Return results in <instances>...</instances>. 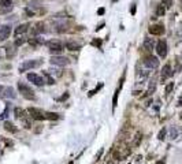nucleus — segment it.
Masks as SVG:
<instances>
[{"instance_id":"11","label":"nucleus","mask_w":182,"mask_h":164,"mask_svg":"<svg viewBox=\"0 0 182 164\" xmlns=\"http://www.w3.org/2000/svg\"><path fill=\"white\" fill-rule=\"evenodd\" d=\"M149 33L153 36H161L164 33V27H163V25H152L149 27Z\"/></svg>"},{"instance_id":"21","label":"nucleus","mask_w":182,"mask_h":164,"mask_svg":"<svg viewBox=\"0 0 182 164\" xmlns=\"http://www.w3.org/2000/svg\"><path fill=\"white\" fill-rule=\"evenodd\" d=\"M14 113H15V118H21V119H23V116H25V115H23V109H21V108H15V109H14Z\"/></svg>"},{"instance_id":"27","label":"nucleus","mask_w":182,"mask_h":164,"mask_svg":"<svg viewBox=\"0 0 182 164\" xmlns=\"http://www.w3.org/2000/svg\"><path fill=\"white\" fill-rule=\"evenodd\" d=\"M163 1V5L166 7V8H170L172 5V0H161Z\"/></svg>"},{"instance_id":"23","label":"nucleus","mask_w":182,"mask_h":164,"mask_svg":"<svg viewBox=\"0 0 182 164\" xmlns=\"http://www.w3.org/2000/svg\"><path fill=\"white\" fill-rule=\"evenodd\" d=\"M118 94H119V89H116V92L114 94V100H112V107H116V104H118Z\"/></svg>"},{"instance_id":"7","label":"nucleus","mask_w":182,"mask_h":164,"mask_svg":"<svg viewBox=\"0 0 182 164\" xmlns=\"http://www.w3.org/2000/svg\"><path fill=\"white\" fill-rule=\"evenodd\" d=\"M47 45H48V48H49V52H51V53H53V52H60V51H63V44L60 42V41H57V40L48 41Z\"/></svg>"},{"instance_id":"4","label":"nucleus","mask_w":182,"mask_h":164,"mask_svg":"<svg viewBox=\"0 0 182 164\" xmlns=\"http://www.w3.org/2000/svg\"><path fill=\"white\" fill-rule=\"evenodd\" d=\"M0 96L5 98H15L16 93L11 86H0Z\"/></svg>"},{"instance_id":"5","label":"nucleus","mask_w":182,"mask_h":164,"mask_svg":"<svg viewBox=\"0 0 182 164\" xmlns=\"http://www.w3.org/2000/svg\"><path fill=\"white\" fill-rule=\"evenodd\" d=\"M51 64H55V66H68L70 64V60H68L66 56H52L51 57Z\"/></svg>"},{"instance_id":"8","label":"nucleus","mask_w":182,"mask_h":164,"mask_svg":"<svg viewBox=\"0 0 182 164\" xmlns=\"http://www.w3.org/2000/svg\"><path fill=\"white\" fill-rule=\"evenodd\" d=\"M27 79L31 82V83H34V85H37V86H42L44 85V78H41L40 75H37V74H34V72H29L27 74Z\"/></svg>"},{"instance_id":"2","label":"nucleus","mask_w":182,"mask_h":164,"mask_svg":"<svg viewBox=\"0 0 182 164\" xmlns=\"http://www.w3.org/2000/svg\"><path fill=\"white\" fill-rule=\"evenodd\" d=\"M18 89H19V92H21L22 96L25 98H27V100H34V98H36L34 90H33L29 85H26L23 82H18Z\"/></svg>"},{"instance_id":"22","label":"nucleus","mask_w":182,"mask_h":164,"mask_svg":"<svg viewBox=\"0 0 182 164\" xmlns=\"http://www.w3.org/2000/svg\"><path fill=\"white\" fill-rule=\"evenodd\" d=\"M172 89H174V82H170V83L166 86V90H164V93H166V94H170Z\"/></svg>"},{"instance_id":"15","label":"nucleus","mask_w":182,"mask_h":164,"mask_svg":"<svg viewBox=\"0 0 182 164\" xmlns=\"http://www.w3.org/2000/svg\"><path fill=\"white\" fill-rule=\"evenodd\" d=\"M4 128L7 130V131H11V133H16V130H18V128L14 126V123L8 122V120H5L4 122Z\"/></svg>"},{"instance_id":"25","label":"nucleus","mask_w":182,"mask_h":164,"mask_svg":"<svg viewBox=\"0 0 182 164\" xmlns=\"http://www.w3.org/2000/svg\"><path fill=\"white\" fill-rule=\"evenodd\" d=\"M166 133H167V128H161L157 138H159V139H164V138H166Z\"/></svg>"},{"instance_id":"34","label":"nucleus","mask_w":182,"mask_h":164,"mask_svg":"<svg viewBox=\"0 0 182 164\" xmlns=\"http://www.w3.org/2000/svg\"><path fill=\"white\" fill-rule=\"evenodd\" d=\"M93 45H100V41H93Z\"/></svg>"},{"instance_id":"3","label":"nucleus","mask_w":182,"mask_h":164,"mask_svg":"<svg viewBox=\"0 0 182 164\" xmlns=\"http://www.w3.org/2000/svg\"><path fill=\"white\" fill-rule=\"evenodd\" d=\"M42 64V60L40 59H36V60H25L19 66V72H23L26 70H30V68H36V67H40Z\"/></svg>"},{"instance_id":"10","label":"nucleus","mask_w":182,"mask_h":164,"mask_svg":"<svg viewBox=\"0 0 182 164\" xmlns=\"http://www.w3.org/2000/svg\"><path fill=\"white\" fill-rule=\"evenodd\" d=\"M11 34V26L8 25H1L0 26V41L7 40Z\"/></svg>"},{"instance_id":"28","label":"nucleus","mask_w":182,"mask_h":164,"mask_svg":"<svg viewBox=\"0 0 182 164\" xmlns=\"http://www.w3.org/2000/svg\"><path fill=\"white\" fill-rule=\"evenodd\" d=\"M23 42H25V38H23V37H21V38H18V40H16V45H22V44H23Z\"/></svg>"},{"instance_id":"17","label":"nucleus","mask_w":182,"mask_h":164,"mask_svg":"<svg viewBox=\"0 0 182 164\" xmlns=\"http://www.w3.org/2000/svg\"><path fill=\"white\" fill-rule=\"evenodd\" d=\"M141 139H142V134L141 133H137L135 134V137H134V139H133V144H131V145H133V146H138V145H140V142H141Z\"/></svg>"},{"instance_id":"12","label":"nucleus","mask_w":182,"mask_h":164,"mask_svg":"<svg viewBox=\"0 0 182 164\" xmlns=\"http://www.w3.org/2000/svg\"><path fill=\"white\" fill-rule=\"evenodd\" d=\"M172 74H174V71L171 70V66L166 64V66L163 67V70H161V81H166L167 78H170Z\"/></svg>"},{"instance_id":"19","label":"nucleus","mask_w":182,"mask_h":164,"mask_svg":"<svg viewBox=\"0 0 182 164\" xmlns=\"http://www.w3.org/2000/svg\"><path fill=\"white\" fill-rule=\"evenodd\" d=\"M33 34H38V33H41V31H44V25L42 23H37L36 27L33 29Z\"/></svg>"},{"instance_id":"33","label":"nucleus","mask_w":182,"mask_h":164,"mask_svg":"<svg viewBox=\"0 0 182 164\" xmlns=\"http://www.w3.org/2000/svg\"><path fill=\"white\" fill-rule=\"evenodd\" d=\"M99 14H100V15H101V14H104V8H100V10H99Z\"/></svg>"},{"instance_id":"13","label":"nucleus","mask_w":182,"mask_h":164,"mask_svg":"<svg viewBox=\"0 0 182 164\" xmlns=\"http://www.w3.org/2000/svg\"><path fill=\"white\" fill-rule=\"evenodd\" d=\"M153 45H155V42H153V38H149V37H146L145 40H144V44H142L144 49H145V51H148V52L153 49Z\"/></svg>"},{"instance_id":"14","label":"nucleus","mask_w":182,"mask_h":164,"mask_svg":"<svg viewBox=\"0 0 182 164\" xmlns=\"http://www.w3.org/2000/svg\"><path fill=\"white\" fill-rule=\"evenodd\" d=\"M66 48L68 51H78V49H81V44L75 42V41H67L66 42Z\"/></svg>"},{"instance_id":"26","label":"nucleus","mask_w":182,"mask_h":164,"mask_svg":"<svg viewBox=\"0 0 182 164\" xmlns=\"http://www.w3.org/2000/svg\"><path fill=\"white\" fill-rule=\"evenodd\" d=\"M170 131H171V135H170V137H171L172 139H174V138H177V137H178V130H177V128H175V127H172L171 130H170Z\"/></svg>"},{"instance_id":"30","label":"nucleus","mask_w":182,"mask_h":164,"mask_svg":"<svg viewBox=\"0 0 182 164\" xmlns=\"http://www.w3.org/2000/svg\"><path fill=\"white\" fill-rule=\"evenodd\" d=\"M101 154H103V150H100L99 153L96 154V160H99V159H100V156H101Z\"/></svg>"},{"instance_id":"35","label":"nucleus","mask_w":182,"mask_h":164,"mask_svg":"<svg viewBox=\"0 0 182 164\" xmlns=\"http://www.w3.org/2000/svg\"><path fill=\"white\" fill-rule=\"evenodd\" d=\"M181 119H182V112H181Z\"/></svg>"},{"instance_id":"20","label":"nucleus","mask_w":182,"mask_h":164,"mask_svg":"<svg viewBox=\"0 0 182 164\" xmlns=\"http://www.w3.org/2000/svg\"><path fill=\"white\" fill-rule=\"evenodd\" d=\"M155 89H156V81L152 79L151 83H149V87H148V94H152V93L155 92Z\"/></svg>"},{"instance_id":"18","label":"nucleus","mask_w":182,"mask_h":164,"mask_svg":"<svg viewBox=\"0 0 182 164\" xmlns=\"http://www.w3.org/2000/svg\"><path fill=\"white\" fill-rule=\"evenodd\" d=\"M164 12H166V7H164L163 4L157 5V10H156V15H157V16H163V15H164Z\"/></svg>"},{"instance_id":"6","label":"nucleus","mask_w":182,"mask_h":164,"mask_svg":"<svg viewBox=\"0 0 182 164\" xmlns=\"http://www.w3.org/2000/svg\"><path fill=\"white\" fill-rule=\"evenodd\" d=\"M167 51H168V48H167V42L164 40H160L157 42V45H156V52H157V55L160 57H166L167 56Z\"/></svg>"},{"instance_id":"9","label":"nucleus","mask_w":182,"mask_h":164,"mask_svg":"<svg viewBox=\"0 0 182 164\" xmlns=\"http://www.w3.org/2000/svg\"><path fill=\"white\" fill-rule=\"evenodd\" d=\"M144 66L148 67V68H157V66H159V59L156 56H148L144 60Z\"/></svg>"},{"instance_id":"31","label":"nucleus","mask_w":182,"mask_h":164,"mask_svg":"<svg viewBox=\"0 0 182 164\" xmlns=\"http://www.w3.org/2000/svg\"><path fill=\"white\" fill-rule=\"evenodd\" d=\"M164 163H166V160L163 159V160H159V161H157V163H156V164H164Z\"/></svg>"},{"instance_id":"24","label":"nucleus","mask_w":182,"mask_h":164,"mask_svg":"<svg viewBox=\"0 0 182 164\" xmlns=\"http://www.w3.org/2000/svg\"><path fill=\"white\" fill-rule=\"evenodd\" d=\"M12 4V0H0V5L3 7H10Z\"/></svg>"},{"instance_id":"16","label":"nucleus","mask_w":182,"mask_h":164,"mask_svg":"<svg viewBox=\"0 0 182 164\" xmlns=\"http://www.w3.org/2000/svg\"><path fill=\"white\" fill-rule=\"evenodd\" d=\"M27 27H29V23H22V25H19L15 29V34L16 36H19V34H22V33H25V31L27 30Z\"/></svg>"},{"instance_id":"32","label":"nucleus","mask_w":182,"mask_h":164,"mask_svg":"<svg viewBox=\"0 0 182 164\" xmlns=\"http://www.w3.org/2000/svg\"><path fill=\"white\" fill-rule=\"evenodd\" d=\"M135 12V4H133V7H131V14H134Z\"/></svg>"},{"instance_id":"29","label":"nucleus","mask_w":182,"mask_h":164,"mask_svg":"<svg viewBox=\"0 0 182 164\" xmlns=\"http://www.w3.org/2000/svg\"><path fill=\"white\" fill-rule=\"evenodd\" d=\"M101 86H103V85H101V83H100V85H99V86H97V87H96V89H94V90H92V92L89 93V96H93L94 93L97 92V90H99V89H100V87H101Z\"/></svg>"},{"instance_id":"1","label":"nucleus","mask_w":182,"mask_h":164,"mask_svg":"<svg viewBox=\"0 0 182 164\" xmlns=\"http://www.w3.org/2000/svg\"><path fill=\"white\" fill-rule=\"evenodd\" d=\"M27 112L30 113V116L33 119H36V120H56L59 119V115L57 113H52V112H47V111H42L40 108H34L31 107L27 109Z\"/></svg>"},{"instance_id":"36","label":"nucleus","mask_w":182,"mask_h":164,"mask_svg":"<svg viewBox=\"0 0 182 164\" xmlns=\"http://www.w3.org/2000/svg\"><path fill=\"white\" fill-rule=\"evenodd\" d=\"M108 164H114V163H108Z\"/></svg>"}]
</instances>
